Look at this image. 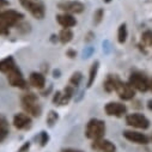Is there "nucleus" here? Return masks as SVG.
I'll list each match as a JSON object with an SVG mask.
<instances>
[{"instance_id": "nucleus-26", "label": "nucleus", "mask_w": 152, "mask_h": 152, "mask_svg": "<svg viewBox=\"0 0 152 152\" xmlns=\"http://www.w3.org/2000/svg\"><path fill=\"white\" fill-rule=\"evenodd\" d=\"M102 18H103V10L102 9H98L95 12V15H94V22H95V24H99L102 22Z\"/></svg>"}, {"instance_id": "nucleus-9", "label": "nucleus", "mask_w": 152, "mask_h": 152, "mask_svg": "<svg viewBox=\"0 0 152 152\" xmlns=\"http://www.w3.org/2000/svg\"><path fill=\"white\" fill-rule=\"evenodd\" d=\"M58 7L62 11H65V13H80L84 11V4L80 1H65V3H60L58 4Z\"/></svg>"}, {"instance_id": "nucleus-4", "label": "nucleus", "mask_w": 152, "mask_h": 152, "mask_svg": "<svg viewBox=\"0 0 152 152\" xmlns=\"http://www.w3.org/2000/svg\"><path fill=\"white\" fill-rule=\"evenodd\" d=\"M129 84L133 89H135L138 91H141V92H145L150 89V82L146 78V75H144L142 73H139V72H135V73L131 74Z\"/></svg>"}, {"instance_id": "nucleus-21", "label": "nucleus", "mask_w": 152, "mask_h": 152, "mask_svg": "<svg viewBox=\"0 0 152 152\" xmlns=\"http://www.w3.org/2000/svg\"><path fill=\"white\" fill-rule=\"evenodd\" d=\"M82 79H83V74H82L80 72H74V73L72 74L71 79H69V84H68V85H71L72 88H77V86L80 84Z\"/></svg>"}, {"instance_id": "nucleus-14", "label": "nucleus", "mask_w": 152, "mask_h": 152, "mask_svg": "<svg viewBox=\"0 0 152 152\" xmlns=\"http://www.w3.org/2000/svg\"><path fill=\"white\" fill-rule=\"evenodd\" d=\"M56 20L65 29H69V28H72V26H74L75 24H77V20H75V18L72 15H69V13L58 15L56 16Z\"/></svg>"}, {"instance_id": "nucleus-22", "label": "nucleus", "mask_w": 152, "mask_h": 152, "mask_svg": "<svg viewBox=\"0 0 152 152\" xmlns=\"http://www.w3.org/2000/svg\"><path fill=\"white\" fill-rule=\"evenodd\" d=\"M118 40L120 43H125L126 40H127V26L126 24H121L120 28H119V31H118Z\"/></svg>"}, {"instance_id": "nucleus-10", "label": "nucleus", "mask_w": 152, "mask_h": 152, "mask_svg": "<svg viewBox=\"0 0 152 152\" xmlns=\"http://www.w3.org/2000/svg\"><path fill=\"white\" fill-rule=\"evenodd\" d=\"M73 89L71 85L66 86L64 89V91H58L55 95H54V98H53V102L58 105H65L69 102V99L72 98V95H73Z\"/></svg>"}, {"instance_id": "nucleus-13", "label": "nucleus", "mask_w": 152, "mask_h": 152, "mask_svg": "<svg viewBox=\"0 0 152 152\" xmlns=\"http://www.w3.org/2000/svg\"><path fill=\"white\" fill-rule=\"evenodd\" d=\"M124 137L132 141V142H135V144H141V145H146L148 144V138L142 134V133H139V132H134V131H125L124 132Z\"/></svg>"}, {"instance_id": "nucleus-8", "label": "nucleus", "mask_w": 152, "mask_h": 152, "mask_svg": "<svg viewBox=\"0 0 152 152\" xmlns=\"http://www.w3.org/2000/svg\"><path fill=\"white\" fill-rule=\"evenodd\" d=\"M104 110H105V113L108 114L109 116L121 118V116H124L125 114H126L127 108H126L125 104L119 103V102H109V103L104 107Z\"/></svg>"}, {"instance_id": "nucleus-33", "label": "nucleus", "mask_w": 152, "mask_h": 152, "mask_svg": "<svg viewBox=\"0 0 152 152\" xmlns=\"http://www.w3.org/2000/svg\"><path fill=\"white\" fill-rule=\"evenodd\" d=\"M9 3L6 1V0H0V6H4V5H7Z\"/></svg>"}, {"instance_id": "nucleus-34", "label": "nucleus", "mask_w": 152, "mask_h": 152, "mask_svg": "<svg viewBox=\"0 0 152 152\" xmlns=\"http://www.w3.org/2000/svg\"><path fill=\"white\" fill-rule=\"evenodd\" d=\"M150 88H151V90H152V80L150 82Z\"/></svg>"}, {"instance_id": "nucleus-28", "label": "nucleus", "mask_w": 152, "mask_h": 152, "mask_svg": "<svg viewBox=\"0 0 152 152\" xmlns=\"http://www.w3.org/2000/svg\"><path fill=\"white\" fill-rule=\"evenodd\" d=\"M29 147H30V142H25V144H24V145L18 150V152H28Z\"/></svg>"}, {"instance_id": "nucleus-16", "label": "nucleus", "mask_w": 152, "mask_h": 152, "mask_svg": "<svg viewBox=\"0 0 152 152\" xmlns=\"http://www.w3.org/2000/svg\"><path fill=\"white\" fill-rule=\"evenodd\" d=\"M15 67H17V66H16V62H15L12 56H7V58H5V59H3L1 61H0V72L1 73L7 74Z\"/></svg>"}, {"instance_id": "nucleus-11", "label": "nucleus", "mask_w": 152, "mask_h": 152, "mask_svg": "<svg viewBox=\"0 0 152 152\" xmlns=\"http://www.w3.org/2000/svg\"><path fill=\"white\" fill-rule=\"evenodd\" d=\"M13 125L17 129H28L31 127V118L28 114L18 113L13 118Z\"/></svg>"}, {"instance_id": "nucleus-27", "label": "nucleus", "mask_w": 152, "mask_h": 152, "mask_svg": "<svg viewBox=\"0 0 152 152\" xmlns=\"http://www.w3.org/2000/svg\"><path fill=\"white\" fill-rule=\"evenodd\" d=\"M48 140H49L48 134H47L46 132H41V140H40L41 146H46V145H47V142H48Z\"/></svg>"}, {"instance_id": "nucleus-35", "label": "nucleus", "mask_w": 152, "mask_h": 152, "mask_svg": "<svg viewBox=\"0 0 152 152\" xmlns=\"http://www.w3.org/2000/svg\"><path fill=\"white\" fill-rule=\"evenodd\" d=\"M111 0H104V3H110Z\"/></svg>"}, {"instance_id": "nucleus-18", "label": "nucleus", "mask_w": 152, "mask_h": 152, "mask_svg": "<svg viewBox=\"0 0 152 152\" xmlns=\"http://www.w3.org/2000/svg\"><path fill=\"white\" fill-rule=\"evenodd\" d=\"M73 39V32L71 31V29H64L61 30V32L59 34V40L61 43L66 45L68 42H71Z\"/></svg>"}, {"instance_id": "nucleus-29", "label": "nucleus", "mask_w": 152, "mask_h": 152, "mask_svg": "<svg viewBox=\"0 0 152 152\" xmlns=\"http://www.w3.org/2000/svg\"><path fill=\"white\" fill-rule=\"evenodd\" d=\"M61 152H82L79 150H73V148H66V150H62Z\"/></svg>"}, {"instance_id": "nucleus-15", "label": "nucleus", "mask_w": 152, "mask_h": 152, "mask_svg": "<svg viewBox=\"0 0 152 152\" xmlns=\"http://www.w3.org/2000/svg\"><path fill=\"white\" fill-rule=\"evenodd\" d=\"M30 84L36 89H43L46 86V78L45 75L37 72H32L30 74Z\"/></svg>"}, {"instance_id": "nucleus-7", "label": "nucleus", "mask_w": 152, "mask_h": 152, "mask_svg": "<svg viewBox=\"0 0 152 152\" xmlns=\"http://www.w3.org/2000/svg\"><path fill=\"white\" fill-rule=\"evenodd\" d=\"M115 91L118 92L119 97L124 101H129L134 97L135 92H134V89L131 86V84H127V83H124L121 80H118L116 83V89Z\"/></svg>"}, {"instance_id": "nucleus-23", "label": "nucleus", "mask_w": 152, "mask_h": 152, "mask_svg": "<svg viewBox=\"0 0 152 152\" xmlns=\"http://www.w3.org/2000/svg\"><path fill=\"white\" fill-rule=\"evenodd\" d=\"M58 120H59V115H58V113H55V111L50 110V111L48 113V115H47V119H46V121H47L48 126L53 127V126L56 124V121H58Z\"/></svg>"}, {"instance_id": "nucleus-12", "label": "nucleus", "mask_w": 152, "mask_h": 152, "mask_svg": "<svg viewBox=\"0 0 152 152\" xmlns=\"http://www.w3.org/2000/svg\"><path fill=\"white\" fill-rule=\"evenodd\" d=\"M92 148L102 152H116V146L107 139H97L92 142Z\"/></svg>"}, {"instance_id": "nucleus-25", "label": "nucleus", "mask_w": 152, "mask_h": 152, "mask_svg": "<svg viewBox=\"0 0 152 152\" xmlns=\"http://www.w3.org/2000/svg\"><path fill=\"white\" fill-rule=\"evenodd\" d=\"M141 42L147 46V47H151L152 46V30H147L142 34L141 36Z\"/></svg>"}, {"instance_id": "nucleus-19", "label": "nucleus", "mask_w": 152, "mask_h": 152, "mask_svg": "<svg viewBox=\"0 0 152 152\" xmlns=\"http://www.w3.org/2000/svg\"><path fill=\"white\" fill-rule=\"evenodd\" d=\"M98 65L99 62L98 61H95L90 68V73H89V80H88V88H91V85L94 84L95 79H96V75H97V71H98Z\"/></svg>"}, {"instance_id": "nucleus-24", "label": "nucleus", "mask_w": 152, "mask_h": 152, "mask_svg": "<svg viewBox=\"0 0 152 152\" xmlns=\"http://www.w3.org/2000/svg\"><path fill=\"white\" fill-rule=\"evenodd\" d=\"M9 28L10 26H9L6 19H5L4 15H3V12H0V34H1V35H6L9 32Z\"/></svg>"}, {"instance_id": "nucleus-20", "label": "nucleus", "mask_w": 152, "mask_h": 152, "mask_svg": "<svg viewBox=\"0 0 152 152\" xmlns=\"http://www.w3.org/2000/svg\"><path fill=\"white\" fill-rule=\"evenodd\" d=\"M118 78L116 77H109L105 82H104V90L108 92H111L116 89V83H118Z\"/></svg>"}, {"instance_id": "nucleus-3", "label": "nucleus", "mask_w": 152, "mask_h": 152, "mask_svg": "<svg viewBox=\"0 0 152 152\" xmlns=\"http://www.w3.org/2000/svg\"><path fill=\"white\" fill-rule=\"evenodd\" d=\"M22 6L28 10L36 19H43L46 15L45 6L41 1H36V0H19Z\"/></svg>"}, {"instance_id": "nucleus-32", "label": "nucleus", "mask_w": 152, "mask_h": 152, "mask_svg": "<svg viewBox=\"0 0 152 152\" xmlns=\"http://www.w3.org/2000/svg\"><path fill=\"white\" fill-rule=\"evenodd\" d=\"M147 108H148L150 110H152V99H150V101L147 102Z\"/></svg>"}, {"instance_id": "nucleus-2", "label": "nucleus", "mask_w": 152, "mask_h": 152, "mask_svg": "<svg viewBox=\"0 0 152 152\" xmlns=\"http://www.w3.org/2000/svg\"><path fill=\"white\" fill-rule=\"evenodd\" d=\"M104 132H105V124L102 120L92 119L88 122L85 134L89 139L91 140L102 139V137L104 135Z\"/></svg>"}, {"instance_id": "nucleus-5", "label": "nucleus", "mask_w": 152, "mask_h": 152, "mask_svg": "<svg viewBox=\"0 0 152 152\" xmlns=\"http://www.w3.org/2000/svg\"><path fill=\"white\" fill-rule=\"evenodd\" d=\"M6 75H7V80H9L11 86L19 88V89H25L26 88V80L24 79L23 74H22V72L19 71L18 67H15Z\"/></svg>"}, {"instance_id": "nucleus-36", "label": "nucleus", "mask_w": 152, "mask_h": 152, "mask_svg": "<svg viewBox=\"0 0 152 152\" xmlns=\"http://www.w3.org/2000/svg\"><path fill=\"white\" fill-rule=\"evenodd\" d=\"M151 141H152V135H151Z\"/></svg>"}, {"instance_id": "nucleus-1", "label": "nucleus", "mask_w": 152, "mask_h": 152, "mask_svg": "<svg viewBox=\"0 0 152 152\" xmlns=\"http://www.w3.org/2000/svg\"><path fill=\"white\" fill-rule=\"evenodd\" d=\"M22 107L28 115H31L35 118L40 116L42 113V108L39 102V98H37L35 94H31V92L22 97Z\"/></svg>"}, {"instance_id": "nucleus-6", "label": "nucleus", "mask_w": 152, "mask_h": 152, "mask_svg": "<svg viewBox=\"0 0 152 152\" xmlns=\"http://www.w3.org/2000/svg\"><path fill=\"white\" fill-rule=\"evenodd\" d=\"M126 124L139 129H147L150 126V121L147 120V118L141 115V114H131V115H128L126 118Z\"/></svg>"}, {"instance_id": "nucleus-17", "label": "nucleus", "mask_w": 152, "mask_h": 152, "mask_svg": "<svg viewBox=\"0 0 152 152\" xmlns=\"http://www.w3.org/2000/svg\"><path fill=\"white\" fill-rule=\"evenodd\" d=\"M9 132H10V127L6 118L0 115V142L6 139V137L9 135Z\"/></svg>"}, {"instance_id": "nucleus-31", "label": "nucleus", "mask_w": 152, "mask_h": 152, "mask_svg": "<svg viewBox=\"0 0 152 152\" xmlns=\"http://www.w3.org/2000/svg\"><path fill=\"white\" fill-rule=\"evenodd\" d=\"M59 74H60V71H59V69H55V71H54V78H59V77H60Z\"/></svg>"}, {"instance_id": "nucleus-30", "label": "nucleus", "mask_w": 152, "mask_h": 152, "mask_svg": "<svg viewBox=\"0 0 152 152\" xmlns=\"http://www.w3.org/2000/svg\"><path fill=\"white\" fill-rule=\"evenodd\" d=\"M67 54L69 55V58H74V56H75V52H74V50H68Z\"/></svg>"}]
</instances>
